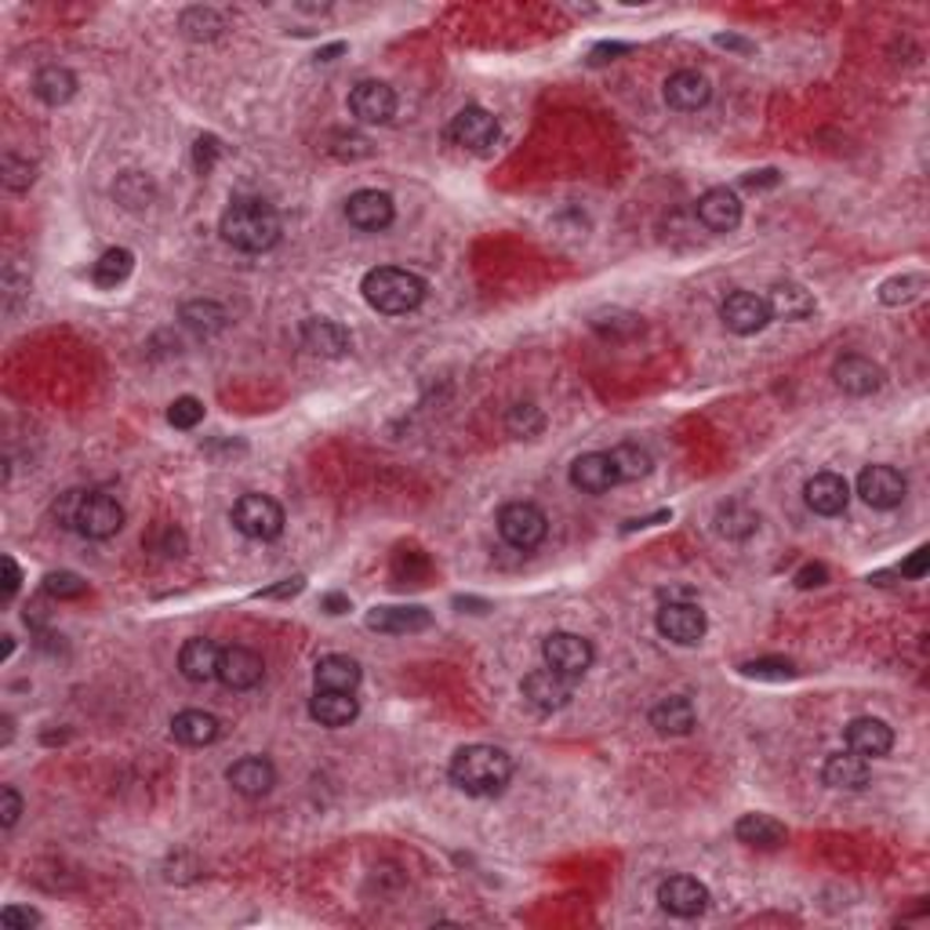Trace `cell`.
<instances>
[{
	"label": "cell",
	"mask_w": 930,
	"mask_h": 930,
	"mask_svg": "<svg viewBox=\"0 0 930 930\" xmlns=\"http://www.w3.org/2000/svg\"><path fill=\"white\" fill-rule=\"evenodd\" d=\"M843 738H847V749L865 756V760H879V756H887L895 749V730H890L884 720H876V716H858V720H851L847 730H843Z\"/></svg>",
	"instance_id": "20"
},
{
	"label": "cell",
	"mask_w": 930,
	"mask_h": 930,
	"mask_svg": "<svg viewBox=\"0 0 930 930\" xmlns=\"http://www.w3.org/2000/svg\"><path fill=\"white\" fill-rule=\"evenodd\" d=\"M179 320L185 328H190L193 334H201V339H211V334H218L222 328L229 324V313L222 309L218 302H211V299H201V302H185L179 309Z\"/></svg>",
	"instance_id": "37"
},
{
	"label": "cell",
	"mask_w": 930,
	"mask_h": 930,
	"mask_svg": "<svg viewBox=\"0 0 930 930\" xmlns=\"http://www.w3.org/2000/svg\"><path fill=\"white\" fill-rule=\"evenodd\" d=\"M448 774L455 781V789H462L466 797H499L513 778V756L499 746H466L451 756Z\"/></svg>",
	"instance_id": "2"
},
{
	"label": "cell",
	"mask_w": 930,
	"mask_h": 930,
	"mask_svg": "<svg viewBox=\"0 0 930 930\" xmlns=\"http://www.w3.org/2000/svg\"><path fill=\"white\" fill-rule=\"evenodd\" d=\"M361 662L350 659V654H324V659L317 662L313 669V684L317 691H345V694H356L361 687Z\"/></svg>",
	"instance_id": "29"
},
{
	"label": "cell",
	"mask_w": 930,
	"mask_h": 930,
	"mask_svg": "<svg viewBox=\"0 0 930 930\" xmlns=\"http://www.w3.org/2000/svg\"><path fill=\"white\" fill-rule=\"evenodd\" d=\"M767 306H771V317L778 320H808L814 313V295L803 288V284H774L771 295H767Z\"/></svg>",
	"instance_id": "33"
},
{
	"label": "cell",
	"mask_w": 930,
	"mask_h": 930,
	"mask_svg": "<svg viewBox=\"0 0 930 930\" xmlns=\"http://www.w3.org/2000/svg\"><path fill=\"white\" fill-rule=\"evenodd\" d=\"M11 651H15V637H4V651H0V659H11Z\"/></svg>",
	"instance_id": "62"
},
{
	"label": "cell",
	"mask_w": 930,
	"mask_h": 930,
	"mask_svg": "<svg viewBox=\"0 0 930 930\" xmlns=\"http://www.w3.org/2000/svg\"><path fill=\"white\" fill-rule=\"evenodd\" d=\"M218 659H222V648L215 640L193 637V640H185L179 651V673L190 680V684H207V680H218Z\"/></svg>",
	"instance_id": "23"
},
{
	"label": "cell",
	"mask_w": 930,
	"mask_h": 930,
	"mask_svg": "<svg viewBox=\"0 0 930 930\" xmlns=\"http://www.w3.org/2000/svg\"><path fill=\"white\" fill-rule=\"evenodd\" d=\"M735 836H738V843H746V847L778 851L789 833H785V825L771 814H741L738 825H735Z\"/></svg>",
	"instance_id": "32"
},
{
	"label": "cell",
	"mask_w": 930,
	"mask_h": 930,
	"mask_svg": "<svg viewBox=\"0 0 930 930\" xmlns=\"http://www.w3.org/2000/svg\"><path fill=\"white\" fill-rule=\"evenodd\" d=\"M741 676H752V680H792L797 676V665L789 659H756L741 665Z\"/></svg>",
	"instance_id": "46"
},
{
	"label": "cell",
	"mask_w": 930,
	"mask_h": 930,
	"mask_svg": "<svg viewBox=\"0 0 930 930\" xmlns=\"http://www.w3.org/2000/svg\"><path fill=\"white\" fill-rule=\"evenodd\" d=\"M302 345L309 353L317 356H345L350 353V331H345L339 320H328V317H309L302 320Z\"/></svg>",
	"instance_id": "25"
},
{
	"label": "cell",
	"mask_w": 930,
	"mask_h": 930,
	"mask_svg": "<svg viewBox=\"0 0 930 930\" xmlns=\"http://www.w3.org/2000/svg\"><path fill=\"white\" fill-rule=\"evenodd\" d=\"M41 923V912L26 909V905H4L0 909V927L4 930H30Z\"/></svg>",
	"instance_id": "51"
},
{
	"label": "cell",
	"mask_w": 930,
	"mask_h": 930,
	"mask_svg": "<svg viewBox=\"0 0 930 930\" xmlns=\"http://www.w3.org/2000/svg\"><path fill=\"white\" fill-rule=\"evenodd\" d=\"M179 30L190 36V41H215V36L226 30V19H222L215 8H190V11H182Z\"/></svg>",
	"instance_id": "40"
},
{
	"label": "cell",
	"mask_w": 930,
	"mask_h": 930,
	"mask_svg": "<svg viewBox=\"0 0 930 930\" xmlns=\"http://www.w3.org/2000/svg\"><path fill=\"white\" fill-rule=\"evenodd\" d=\"M622 52H629V44H600L592 52V62H603V55H622Z\"/></svg>",
	"instance_id": "60"
},
{
	"label": "cell",
	"mask_w": 930,
	"mask_h": 930,
	"mask_svg": "<svg viewBox=\"0 0 930 930\" xmlns=\"http://www.w3.org/2000/svg\"><path fill=\"white\" fill-rule=\"evenodd\" d=\"M44 592L55 600H77L88 592V581L81 575H73V570H52V575L44 578Z\"/></svg>",
	"instance_id": "45"
},
{
	"label": "cell",
	"mask_w": 930,
	"mask_h": 930,
	"mask_svg": "<svg viewBox=\"0 0 930 930\" xmlns=\"http://www.w3.org/2000/svg\"><path fill=\"white\" fill-rule=\"evenodd\" d=\"M720 320H724V328L730 334H756V331H763L767 324H771V306H767L763 295H756V291H730L724 306H720Z\"/></svg>",
	"instance_id": "11"
},
{
	"label": "cell",
	"mask_w": 930,
	"mask_h": 930,
	"mask_svg": "<svg viewBox=\"0 0 930 930\" xmlns=\"http://www.w3.org/2000/svg\"><path fill=\"white\" fill-rule=\"evenodd\" d=\"M171 735H175V741H182V746L204 749L211 741H218L222 724H218V716H211L204 709H185L171 720Z\"/></svg>",
	"instance_id": "31"
},
{
	"label": "cell",
	"mask_w": 930,
	"mask_h": 930,
	"mask_svg": "<svg viewBox=\"0 0 930 930\" xmlns=\"http://www.w3.org/2000/svg\"><path fill=\"white\" fill-rule=\"evenodd\" d=\"M803 502L811 505L817 516H840L851 502V488L840 473H817L803 488Z\"/></svg>",
	"instance_id": "27"
},
{
	"label": "cell",
	"mask_w": 930,
	"mask_h": 930,
	"mask_svg": "<svg viewBox=\"0 0 930 930\" xmlns=\"http://www.w3.org/2000/svg\"><path fill=\"white\" fill-rule=\"evenodd\" d=\"M33 95L41 98L44 106H66L73 95H77V77L66 66H44L33 77Z\"/></svg>",
	"instance_id": "35"
},
{
	"label": "cell",
	"mask_w": 930,
	"mask_h": 930,
	"mask_svg": "<svg viewBox=\"0 0 930 930\" xmlns=\"http://www.w3.org/2000/svg\"><path fill=\"white\" fill-rule=\"evenodd\" d=\"M345 218H350V226L364 229V233L386 229V226H393V218H396L393 196L382 193V190H361V193H353L350 201H345Z\"/></svg>",
	"instance_id": "15"
},
{
	"label": "cell",
	"mask_w": 930,
	"mask_h": 930,
	"mask_svg": "<svg viewBox=\"0 0 930 930\" xmlns=\"http://www.w3.org/2000/svg\"><path fill=\"white\" fill-rule=\"evenodd\" d=\"M756 527H760V513L749 510L746 502H727L716 510V531L724 538H749Z\"/></svg>",
	"instance_id": "39"
},
{
	"label": "cell",
	"mask_w": 930,
	"mask_h": 930,
	"mask_svg": "<svg viewBox=\"0 0 930 930\" xmlns=\"http://www.w3.org/2000/svg\"><path fill=\"white\" fill-rule=\"evenodd\" d=\"M869 778H873L869 760L858 752H851V749L833 752L822 767V781L829 789H840V792H862L865 785H869Z\"/></svg>",
	"instance_id": "21"
},
{
	"label": "cell",
	"mask_w": 930,
	"mask_h": 930,
	"mask_svg": "<svg viewBox=\"0 0 930 930\" xmlns=\"http://www.w3.org/2000/svg\"><path fill=\"white\" fill-rule=\"evenodd\" d=\"M350 114L361 124H389L396 114V92L382 81H361L350 92Z\"/></svg>",
	"instance_id": "18"
},
{
	"label": "cell",
	"mask_w": 930,
	"mask_h": 930,
	"mask_svg": "<svg viewBox=\"0 0 930 930\" xmlns=\"http://www.w3.org/2000/svg\"><path fill=\"white\" fill-rule=\"evenodd\" d=\"M339 146H331V153L339 157V160H356V157H367L371 153V142L364 139V135H345V131H334L331 135Z\"/></svg>",
	"instance_id": "49"
},
{
	"label": "cell",
	"mask_w": 930,
	"mask_h": 930,
	"mask_svg": "<svg viewBox=\"0 0 930 930\" xmlns=\"http://www.w3.org/2000/svg\"><path fill=\"white\" fill-rule=\"evenodd\" d=\"M114 196L124 207H146L153 201V182L139 175V171H128V175L114 185Z\"/></svg>",
	"instance_id": "44"
},
{
	"label": "cell",
	"mask_w": 930,
	"mask_h": 930,
	"mask_svg": "<svg viewBox=\"0 0 930 930\" xmlns=\"http://www.w3.org/2000/svg\"><path fill=\"white\" fill-rule=\"evenodd\" d=\"M367 306L375 309V313H386V317H404L418 309L426 302V291L429 284L418 277L411 269H400V266H375L364 272V284H361Z\"/></svg>",
	"instance_id": "4"
},
{
	"label": "cell",
	"mask_w": 930,
	"mask_h": 930,
	"mask_svg": "<svg viewBox=\"0 0 930 930\" xmlns=\"http://www.w3.org/2000/svg\"><path fill=\"white\" fill-rule=\"evenodd\" d=\"M36 179V164L26 157H19L15 150H8L4 157H0V182H4V190L11 193H22V190H30Z\"/></svg>",
	"instance_id": "42"
},
{
	"label": "cell",
	"mask_w": 930,
	"mask_h": 930,
	"mask_svg": "<svg viewBox=\"0 0 930 930\" xmlns=\"http://www.w3.org/2000/svg\"><path fill=\"white\" fill-rule=\"evenodd\" d=\"M542 659L560 676L578 680V676L589 673V665L597 654H592V643L586 637H578V632H549L542 643Z\"/></svg>",
	"instance_id": "7"
},
{
	"label": "cell",
	"mask_w": 930,
	"mask_h": 930,
	"mask_svg": "<svg viewBox=\"0 0 930 930\" xmlns=\"http://www.w3.org/2000/svg\"><path fill=\"white\" fill-rule=\"evenodd\" d=\"M55 520L84 538L106 542L124 527V505L106 491H66L55 502Z\"/></svg>",
	"instance_id": "3"
},
{
	"label": "cell",
	"mask_w": 930,
	"mask_h": 930,
	"mask_svg": "<svg viewBox=\"0 0 930 930\" xmlns=\"http://www.w3.org/2000/svg\"><path fill=\"white\" fill-rule=\"evenodd\" d=\"M309 716L320 727H350L361 716V702H356V694L345 691H317L309 698Z\"/></svg>",
	"instance_id": "28"
},
{
	"label": "cell",
	"mask_w": 930,
	"mask_h": 930,
	"mask_svg": "<svg viewBox=\"0 0 930 930\" xmlns=\"http://www.w3.org/2000/svg\"><path fill=\"white\" fill-rule=\"evenodd\" d=\"M713 95V84L705 73L698 70H676L673 77L665 81V103L680 109V114H694V109H702L709 103Z\"/></svg>",
	"instance_id": "22"
},
{
	"label": "cell",
	"mask_w": 930,
	"mask_h": 930,
	"mask_svg": "<svg viewBox=\"0 0 930 930\" xmlns=\"http://www.w3.org/2000/svg\"><path fill=\"white\" fill-rule=\"evenodd\" d=\"M226 781L237 797L263 800L272 792V785H277V767H272L266 756H240V760L226 771Z\"/></svg>",
	"instance_id": "14"
},
{
	"label": "cell",
	"mask_w": 930,
	"mask_h": 930,
	"mask_svg": "<svg viewBox=\"0 0 930 930\" xmlns=\"http://www.w3.org/2000/svg\"><path fill=\"white\" fill-rule=\"evenodd\" d=\"M694 724H698V713H694L691 698H684V694H673V698H662V702L651 709V727L659 730V735H669V738L691 735Z\"/></svg>",
	"instance_id": "30"
},
{
	"label": "cell",
	"mask_w": 930,
	"mask_h": 930,
	"mask_svg": "<svg viewBox=\"0 0 930 930\" xmlns=\"http://www.w3.org/2000/svg\"><path fill=\"white\" fill-rule=\"evenodd\" d=\"M22 817V797L15 785H4L0 789V825L4 829H15V822Z\"/></svg>",
	"instance_id": "52"
},
{
	"label": "cell",
	"mask_w": 930,
	"mask_h": 930,
	"mask_svg": "<svg viewBox=\"0 0 930 930\" xmlns=\"http://www.w3.org/2000/svg\"><path fill=\"white\" fill-rule=\"evenodd\" d=\"M263 676H266V665H263V659H258L252 648H240V643H233V648H222L218 680L229 691H252V687L263 684Z\"/></svg>",
	"instance_id": "16"
},
{
	"label": "cell",
	"mask_w": 930,
	"mask_h": 930,
	"mask_svg": "<svg viewBox=\"0 0 930 930\" xmlns=\"http://www.w3.org/2000/svg\"><path fill=\"white\" fill-rule=\"evenodd\" d=\"M222 157V142L215 139V135H201L193 146V164L201 175H211V168H215V160Z\"/></svg>",
	"instance_id": "50"
},
{
	"label": "cell",
	"mask_w": 930,
	"mask_h": 930,
	"mask_svg": "<svg viewBox=\"0 0 930 930\" xmlns=\"http://www.w3.org/2000/svg\"><path fill=\"white\" fill-rule=\"evenodd\" d=\"M432 626V614L418 603H396V607H375L367 611V629L386 632V637H411Z\"/></svg>",
	"instance_id": "17"
},
{
	"label": "cell",
	"mask_w": 930,
	"mask_h": 930,
	"mask_svg": "<svg viewBox=\"0 0 930 930\" xmlns=\"http://www.w3.org/2000/svg\"><path fill=\"white\" fill-rule=\"evenodd\" d=\"M4 600H11L19 592V581H22V570H19V564L11 560V556H4Z\"/></svg>",
	"instance_id": "55"
},
{
	"label": "cell",
	"mask_w": 930,
	"mask_h": 930,
	"mask_svg": "<svg viewBox=\"0 0 930 930\" xmlns=\"http://www.w3.org/2000/svg\"><path fill=\"white\" fill-rule=\"evenodd\" d=\"M233 527L252 542H272L284 535V510L280 502H272L269 494H240L233 502Z\"/></svg>",
	"instance_id": "5"
},
{
	"label": "cell",
	"mask_w": 930,
	"mask_h": 930,
	"mask_svg": "<svg viewBox=\"0 0 930 930\" xmlns=\"http://www.w3.org/2000/svg\"><path fill=\"white\" fill-rule=\"evenodd\" d=\"M168 421L175 429H196L204 421V404L196 400V396H179V400L168 407Z\"/></svg>",
	"instance_id": "47"
},
{
	"label": "cell",
	"mask_w": 930,
	"mask_h": 930,
	"mask_svg": "<svg viewBox=\"0 0 930 930\" xmlns=\"http://www.w3.org/2000/svg\"><path fill=\"white\" fill-rule=\"evenodd\" d=\"M781 175L774 168H763V171H752V175H746V190H771V185H778Z\"/></svg>",
	"instance_id": "54"
},
{
	"label": "cell",
	"mask_w": 930,
	"mask_h": 930,
	"mask_svg": "<svg viewBox=\"0 0 930 930\" xmlns=\"http://www.w3.org/2000/svg\"><path fill=\"white\" fill-rule=\"evenodd\" d=\"M694 211H698L702 226L713 233H730V229H738V222H741V201L735 190H727V185H716V190L702 193Z\"/></svg>",
	"instance_id": "19"
},
{
	"label": "cell",
	"mask_w": 930,
	"mask_h": 930,
	"mask_svg": "<svg viewBox=\"0 0 930 930\" xmlns=\"http://www.w3.org/2000/svg\"><path fill=\"white\" fill-rule=\"evenodd\" d=\"M11 735H15V727H11V716H4V746L11 741Z\"/></svg>",
	"instance_id": "63"
},
{
	"label": "cell",
	"mask_w": 930,
	"mask_h": 930,
	"mask_svg": "<svg viewBox=\"0 0 930 930\" xmlns=\"http://www.w3.org/2000/svg\"><path fill=\"white\" fill-rule=\"evenodd\" d=\"M716 47H727V52H741V55H752V52H756V44L741 41V36H730V33L716 36Z\"/></svg>",
	"instance_id": "58"
},
{
	"label": "cell",
	"mask_w": 930,
	"mask_h": 930,
	"mask_svg": "<svg viewBox=\"0 0 930 930\" xmlns=\"http://www.w3.org/2000/svg\"><path fill=\"white\" fill-rule=\"evenodd\" d=\"M654 626H659V632H662L665 640L680 643V648H694V643H702L705 629H709V622H705V611L694 600H665L659 607V618H654Z\"/></svg>",
	"instance_id": "8"
},
{
	"label": "cell",
	"mask_w": 930,
	"mask_h": 930,
	"mask_svg": "<svg viewBox=\"0 0 930 930\" xmlns=\"http://www.w3.org/2000/svg\"><path fill=\"white\" fill-rule=\"evenodd\" d=\"M342 52H345L342 41H339V44H328V47H320V52H317V62H331L334 55H342Z\"/></svg>",
	"instance_id": "61"
},
{
	"label": "cell",
	"mask_w": 930,
	"mask_h": 930,
	"mask_svg": "<svg viewBox=\"0 0 930 930\" xmlns=\"http://www.w3.org/2000/svg\"><path fill=\"white\" fill-rule=\"evenodd\" d=\"M448 135H451L455 146H462V150L483 153L499 142V117L488 114L483 106H466L451 117Z\"/></svg>",
	"instance_id": "10"
},
{
	"label": "cell",
	"mask_w": 930,
	"mask_h": 930,
	"mask_svg": "<svg viewBox=\"0 0 930 930\" xmlns=\"http://www.w3.org/2000/svg\"><path fill=\"white\" fill-rule=\"evenodd\" d=\"M520 694H524V702L531 709L538 713H560L575 698V680L560 676L556 669H535V673L524 676V684H520Z\"/></svg>",
	"instance_id": "9"
},
{
	"label": "cell",
	"mask_w": 930,
	"mask_h": 930,
	"mask_svg": "<svg viewBox=\"0 0 930 930\" xmlns=\"http://www.w3.org/2000/svg\"><path fill=\"white\" fill-rule=\"evenodd\" d=\"M505 429H510L513 437H520V440H531V437H538V432L545 429V415L538 411L535 404H513L510 415H505Z\"/></svg>",
	"instance_id": "43"
},
{
	"label": "cell",
	"mask_w": 930,
	"mask_h": 930,
	"mask_svg": "<svg viewBox=\"0 0 930 930\" xmlns=\"http://www.w3.org/2000/svg\"><path fill=\"white\" fill-rule=\"evenodd\" d=\"M131 269H135V255L128 247H109V252L98 255V263L92 266V280L98 288L109 291V288H120V284L131 277Z\"/></svg>",
	"instance_id": "38"
},
{
	"label": "cell",
	"mask_w": 930,
	"mask_h": 930,
	"mask_svg": "<svg viewBox=\"0 0 930 930\" xmlns=\"http://www.w3.org/2000/svg\"><path fill=\"white\" fill-rule=\"evenodd\" d=\"M150 545L153 553H160V556H168V560H179V556L185 553V535L179 527H171V524H164V527H157L153 535H150Z\"/></svg>",
	"instance_id": "48"
},
{
	"label": "cell",
	"mask_w": 930,
	"mask_h": 930,
	"mask_svg": "<svg viewBox=\"0 0 930 930\" xmlns=\"http://www.w3.org/2000/svg\"><path fill=\"white\" fill-rule=\"evenodd\" d=\"M905 491H909V483H905L895 466H865L858 477L862 502L873 505V510H895V505L905 502Z\"/></svg>",
	"instance_id": "13"
},
{
	"label": "cell",
	"mask_w": 930,
	"mask_h": 930,
	"mask_svg": "<svg viewBox=\"0 0 930 930\" xmlns=\"http://www.w3.org/2000/svg\"><path fill=\"white\" fill-rule=\"evenodd\" d=\"M320 607H324L328 614H345L350 611V597H342V592H328V597L320 600Z\"/></svg>",
	"instance_id": "59"
},
{
	"label": "cell",
	"mask_w": 930,
	"mask_h": 930,
	"mask_svg": "<svg viewBox=\"0 0 930 930\" xmlns=\"http://www.w3.org/2000/svg\"><path fill=\"white\" fill-rule=\"evenodd\" d=\"M545 531H549V520L538 510L535 502H510L502 505L499 513V535L505 545H513L520 553L538 549L545 542Z\"/></svg>",
	"instance_id": "6"
},
{
	"label": "cell",
	"mask_w": 930,
	"mask_h": 930,
	"mask_svg": "<svg viewBox=\"0 0 930 930\" xmlns=\"http://www.w3.org/2000/svg\"><path fill=\"white\" fill-rule=\"evenodd\" d=\"M570 483L581 491V494H603L611 491L618 483V473L611 466V455L607 451H589V455H578L575 462H570Z\"/></svg>",
	"instance_id": "24"
},
{
	"label": "cell",
	"mask_w": 930,
	"mask_h": 930,
	"mask_svg": "<svg viewBox=\"0 0 930 930\" xmlns=\"http://www.w3.org/2000/svg\"><path fill=\"white\" fill-rule=\"evenodd\" d=\"M825 581H829L825 564H803V567L797 570V586H800V589H817V586H825Z\"/></svg>",
	"instance_id": "53"
},
{
	"label": "cell",
	"mask_w": 930,
	"mask_h": 930,
	"mask_svg": "<svg viewBox=\"0 0 930 930\" xmlns=\"http://www.w3.org/2000/svg\"><path fill=\"white\" fill-rule=\"evenodd\" d=\"M927 277L923 272H905V277H890L879 284V302L884 306H909L923 295Z\"/></svg>",
	"instance_id": "41"
},
{
	"label": "cell",
	"mask_w": 930,
	"mask_h": 930,
	"mask_svg": "<svg viewBox=\"0 0 930 930\" xmlns=\"http://www.w3.org/2000/svg\"><path fill=\"white\" fill-rule=\"evenodd\" d=\"M607 455H611L618 483H637L643 477H651V469H654V455L648 448H640V443H632V440L618 443V448H611Z\"/></svg>",
	"instance_id": "36"
},
{
	"label": "cell",
	"mask_w": 930,
	"mask_h": 930,
	"mask_svg": "<svg viewBox=\"0 0 930 930\" xmlns=\"http://www.w3.org/2000/svg\"><path fill=\"white\" fill-rule=\"evenodd\" d=\"M302 589H306V578H288V581H284V586L266 589L263 597H269V600H284V597H299Z\"/></svg>",
	"instance_id": "57"
},
{
	"label": "cell",
	"mask_w": 930,
	"mask_h": 930,
	"mask_svg": "<svg viewBox=\"0 0 930 930\" xmlns=\"http://www.w3.org/2000/svg\"><path fill=\"white\" fill-rule=\"evenodd\" d=\"M833 378L843 393L851 396H873L879 386H884V367L869 356H843L833 367Z\"/></svg>",
	"instance_id": "26"
},
{
	"label": "cell",
	"mask_w": 930,
	"mask_h": 930,
	"mask_svg": "<svg viewBox=\"0 0 930 930\" xmlns=\"http://www.w3.org/2000/svg\"><path fill=\"white\" fill-rule=\"evenodd\" d=\"M659 905L676 920H694L709 909V887L694 876H669L659 887Z\"/></svg>",
	"instance_id": "12"
},
{
	"label": "cell",
	"mask_w": 930,
	"mask_h": 930,
	"mask_svg": "<svg viewBox=\"0 0 930 930\" xmlns=\"http://www.w3.org/2000/svg\"><path fill=\"white\" fill-rule=\"evenodd\" d=\"M222 240L244 255H263L280 240V215L277 207L258 201V196H237L218 222Z\"/></svg>",
	"instance_id": "1"
},
{
	"label": "cell",
	"mask_w": 930,
	"mask_h": 930,
	"mask_svg": "<svg viewBox=\"0 0 930 930\" xmlns=\"http://www.w3.org/2000/svg\"><path fill=\"white\" fill-rule=\"evenodd\" d=\"M589 328L607 342H632L643 334V320L629 309H600V313L589 317Z\"/></svg>",
	"instance_id": "34"
},
{
	"label": "cell",
	"mask_w": 930,
	"mask_h": 930,
	"mask_svg": "<svg viewBox=\"0 0 930 930\" xmlns=\"http://www.w3.org/2000/svg\"><path fill=\"white\" fill-rule=\"evenodd\" d=\"M927 556H930L927 545H920V549L912 553V560L901 564V575H905V578H923V575H927Z\"/></svg>",
	"instance_id": "56"
}]
</instances>
